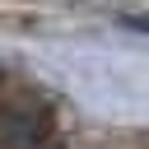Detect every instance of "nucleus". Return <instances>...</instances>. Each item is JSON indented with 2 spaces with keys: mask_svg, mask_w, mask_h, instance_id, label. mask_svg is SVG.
Returning <instances> with one entry per match:
<instances>
[{
  "mask_svg": "<svg viewBox=\"0 0 149 149\" xmlns=\"http://www.w3.org/2000/svg\"><path fill=\"white\" fill-rule=\"evenodd\" d=\"M51 135V112L37 102H5L0 107V149H37Z\"/></svg>",
  "mask_w": 149,
  "mask_h": 149,
  "instance_id": "f257e3e1",
  "label": "nucleus"
},
{
  "mask_svg": "<svg viewBox=\"0 0 149 149\" xmlns=\"http://www.w3.org/2000/svg\"><path fill=\"white\" fill-rule=\"evenodd\" d=\"M130 23H135V28H149V19H130Z\"/></svg>",
  "mask_w": 149,
  "mask_h": 149,
  "instance_id": "f03ea898",
  "label": "nucleus"
}]
</instances>
